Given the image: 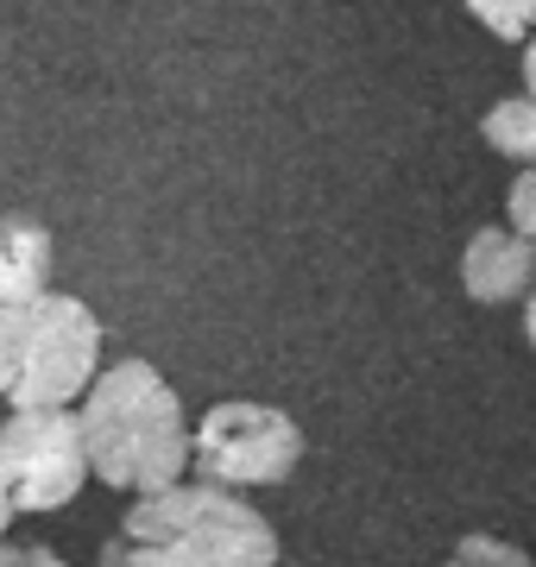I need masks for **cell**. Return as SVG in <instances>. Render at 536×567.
Here are the masks:
<instances>
[{"mask_svg": "<svg viewBox=\"0 0 536 567\" xmlns=\"http://www.w3.org/2000/svg\"><path fill=\"white\" fill-rule=\"evenodd\" d=\"M89 480L114 492H165L189 480V416L171 379L145 360L102 365L89 391L76 398Z\"/></svg>", "mask_w": 536, "mask_h": 567, "instance_id": "6da1fadb", "label": "cell"}, {"mask_svg": "<svg viewBox=\"0 0 536 567\" xmlns=\"http://www.w3.org/2000/svg\"><path fill=\"white\" fill-rule=\"evenodd\" d=\"M102 567H278V529L247 492L177 480L126 505L121 529L102 543Z\"/></svg>", "mask_w": 536, "mask_h": 567, "instance_id": "7a4b0ae2", "label": "cell"}, {"mask_svg": "<svg viewBox=\"0 0 536 567\" xmlns=\"http://www.w3.org/2000/svg\"><path fill=\"white\" fill-rule=\"evenodd\" d=\"M102 372L95 309L44 290L32 303L0 309V404L7 410H70Z\"/></svg>", "mask_w": 536, "mask_h": 567, "instance_id": "3957f363", "label": "cell"}, {"mask_svg": "<svg viewBox=\"0 0 536 567\" xmlns=\"http://www.w3.org/2000/svg\"><path fill=\"white\" fill-rule=\"evenodd\" d=\"M303 461V429L297 416L252 398L208 404L203 423H189V473L227 492H266L285 486Z\"/></svg>", "mask_w": 536, "mask_h": 567, "instance_id": "277c9868", "label": "cell"}, {"mask_svg": "<svg viewBox=\"0 0 536 567\" xmlns=\"http://www.w3.org/2000/svg\"><path fill=\"white\" fill-rule=\"evenodd\" d=\"M89 486L76 410H7L0 423V492L13 511H63Z\"/></svg>", "mask_w": 536, "mask_h": 567, "instance_id": "5b68a950", "label": "cell"}, {"mask_svg": "<svg viewBox=\"0 0 536 567\" xmlns=\"http://www.w3.org/2000/svg\"><path fill=\"white\" fill-rule=\"evenodd\" d=\"M536 284V246H524L512 227H480L461 252V290L474 303H517Z\"/></svg>", "mask_w": 536, "mask_h": 567, "instance_id": "8992f818", "label": "cell"}, {"mask_svg": "<svg viewBox=\"0 0 536 567\" xmlns=\"http://www.w3.org/2000/svg\"><path fill=\"white\" fill-rule=\"evenodd\" d=\"M51 290V234L39 221H0V309Z\"/></svg>", "mask_w": 536, "mask_h": 567, "instance_id": "52a82bcc", "label": "cell"}, {"mask_svg": "<svg viewBox=\"0 0 536 567\" xmlns=\"http://www.w3.org/2000/svg\"><path fill=\"white\" fill-rule=\"evenodd\" d=\"M486 145L505 152L512 164H536V102L530 95H505V102L486 107V121H480Z\"/></svg>", "mask_w": 536, "mask_h": 567, "instance_id": "ba28073f", "label": "cell"}, {"mask_svg": "<svg viewBox=\"0 0 536 567\" xmlns=\"http://www.w3.org/2000/svg\"><path fill=\"white\" fill-rule=\"evenodd\" d=\"M442 567H536L530 548H517L512 536H486V529H474V536H461V543L449 548V561Z\"/></svg>", "mask_w": 536, "mask_h": 567, "instance_id": "9c48e42d", "label": "cell"}, {"mask_svg": "<svg viewBox=\"0 0 536 567\" xmlns=\"http://www.w3.org/2000/svg\"><path fill=\"white\" fill-rule=\"evenodd\" d=\"M467 13L505 44H524L536 32V0H467Z\"/></svg>", "mask_w": 536, "mask_h": 567, "instance_id": "30bf717a", "label": "cell"}, {"mask_svg": "<svg viewBox=\"0 0 536 567\" xmlns=\"http://www.w3.org/2000/svg\"><path fill=\"white\" fill-rule=\"evenodd\" d=\"M505 208H512V234L524 246H536V164H524L512 177V196H505Z\"/></svg>", "mask_w": 536, "mask_h": 567, "instance_id": "8fae6325", "label": "cell"}, {"mask_svg": "<svg viewBox=\"0 0 536 567\" xmlns=\"http://www.w3.org/2000/svg\"><path fill=\"white\" fill-rule=\"evenodd\" d=\"M0 567H63L44 543H0Z\"/></svg>", "mask_w": 536, "mask_h": 567, "instance_id": "7c38bea8", "label": "cell"}, {"mask_svg": "<svg viewBox=\"0 0 536 567\" xmlns=\"http://www.w3.org/2000/svg\"><path fill=\"white\" fill-rule=\"evenodd\" d=\"M524 95L536 102V32L524 39Z\"/></svg>", "mask_w": 536, "mask_h": 567, "instance_id": "4fadbf2b", "label": "cell"}, {"mask_svg": "<svg viewBox=\"0 0 536 567\" xmlns=\"http://www.w3.org/2000/svg\"><path fill=\"white\" fill-rule=\"evenodd\" d=\"M524 334H530V347H536V284L524 290Z\"/></svg>", "mask_w": 536, "mask_h": 567, "instance_id": "5bb4252c", "label": "cell"}, {"mask_svg": "<svg viewBox=\"0 0 536 567\" xmlns=\"http://www.w3.org/2000/svg\"><path fill=\"white\" fill-rule=\"evenodd\" d=\"M7 524H13V505H7V492H0V543H7Z\"/></svg>", "mask_w": 536, "mask_h": 567, "instance_id": "9a60e30c", "label": "cell"}]
</instances>
